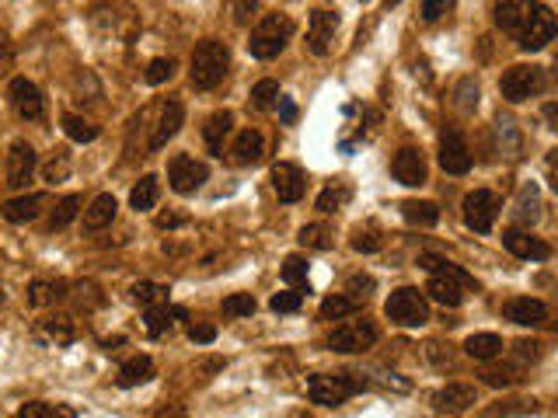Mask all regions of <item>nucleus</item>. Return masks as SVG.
<instances>
[{"label":"nucleus","instance_id":"f257e3e1","mask_svg":"<svg viewBox=\"0 0 558 418\" xmlns=\"http://www.w3.org/2000/svg\"><path fill=\"white\" fill-rule=\"evenodd\" d=\"M227 66H230V53L227 45L217 39H206L196 45L192 53V63H189V81L196 91H213L227 77Z\"/></svg>","mask_w":558,"mask_h":418},{"label":"nucleus","instance_id":"f03ea898","mask_svg":"<svg viewBox=\"0 0 558 418\" xmlns=\"http://www.w3.org/2000/svg\"><path fill=\"white\" fill-rule=\"evenodd\" d=\"M293 39V18L290 15H266L262 22L251 28V35H248V53L255 56V60H276L287 43Z\"/></svg>","mask_w":558,"mask_h":418},{"label":"nucleus","instance_id":"7ed1b4c3","mask_svg":"<svg viewBox=\"0 0 558 418\" xmlns=\"http://www.w3.org/2000/svg\"><path fill=\"white\" fill-rule=\"evenodd\" d=\"M384 314H387L395 325H402V328H423L426 321H429V304H426V296L419 289L402 287L387 296Z\"/></svg>","mask_w":558,"mask_h":418},{"label":"nucleus","instance_id":"20e7f679","mask_svg":"<svg viewBox=\"0 0 558 418\" xmlns=\"http://www.w3.org/2000/svg\"><path fill=\"white\" fill-rule=\"evenodd\" d=\"M555 35H558L555 15L544 4H534V11L527 15V22L520 24V32H516V43H520L524 53H537V49H544L548 43H555Z\"/></svg>","mask_w":558,"mask_h":418},{"label":"nucleus","instance_id":"39448f33","mask_svg":"<svg viewBox=\"0 0 558 418\" xmlns=\"http://www.w3.org/2000/svg\"><path fill=\"white\" fill-rule=\"evenodd\" d=\"M499 91H503L506 102L520 105V102H527V98H534V94L544 91V70H541V66H527V63L510 66V70L503 73V81H499Z\"/></svg>","mask_w":558,"mask_h":418},{"label":"nucleus","instance_id":"423d86ee","mask_svg":"<svg viewBox=\"0 0 558 418\" xmlns=\"http://www.w3.org/2000/svg\"><path fill=\"white\" fill-rule=\"evenodd\" d=\"M377 325L370 321V317H357V321H346V325H338V328L328 335V349L332 353H363V349H370L374 342H377Z\"/></svg>","mask_w":558,"mask_h":418},{"label":"nucleus","instance_id":"0eeeda50","mask_svg":"<svg viewBox=\"0 0 558 418\" xmlns=\"http://www.w3.org/2000/svg\"><path fill=\"white\" fill-rule=\"evenodd\" d=\"M363 391V384L359 380H349V376L342 374H318L308 380V397H311L314 404H325V408H335V404H342V401H349L353 394Z\"/></svg>","mask_w":558,"mask_h":418},{"label":"nucleus","instance_id":"6e6552de","mask_svg":"<svg viewBox=\"0 0 558 418\" xmlns=\"http://www.w3.org/2000/svg\"><path fill=\"white\" fill-rule=\"evenodd\" d=\"M461 213H465V223H468L471 230L489 234L492 227H495V217H499V196L489 192V189H475V192L465 196Z\"/></svg>","mask_w":558,"mask_h":418},{"label":"nucleus","instance_id":"1a4fd4ad","mask_svg":"<svg viewBox=\"0 0 558 418\" xmlns=\"http://www.w3.org/2000/svg\"><path fill=\"white\" fill-rule=\"evenodd\" d=\"M206 178H210V168L189 154L171 157V164H168V185H171L179 196H192L196 189H202Z\"/></svg>","mask_w":558,"mask_h":418},{"label":"nucleus","instance_id":"9d476101","mask_svg":"<svg viewBox=\"0 0 558 418\" xmlns=\"http://www.w3.org/2000/svg\"><path fill=\"white\" fill-rule=\"evenodd\" d=\"M35 168H39V157L32 151V143L28 140H15L11 151H7V185L11 189H24L32 181V175H35Z\"/></svg>","mask_w":558,"mask_h":418},{"label":"nucleus","instance_id":"9b49d317","mask_svg":"<svg viewBox=\"0 0 558 418\" xmlns=\"http://www.w3.org/2000/svg\"><path fill=\"white\" fill-rule=\"evenodd\" d=\"M440 168L446 175H468L471 171V151L457 130L440 132Z\"/></svg>","mask_w":558,"mask_h":418},{"label":"nucleus","instance_id":"f8f14e48","mask_svg":"<svg viewBox=\"0 0 558 418\" xmlns=\"http://www.w3.org/2000/svg\"><path fill=\"white\" fill-rule=\"evenodd\" d=\"M335 32H338V11L332 7H318L308 22V49L314 56H325L335 43Z\"/></svg>","mask_w":558,"mask_h":418},{"label":"nucleus","instance_id":"ddd939ff","mask_svg":"<svg viewBox=\"0 0 558 418\" xmlns=\"http://www.w3.org/2000/svg\"><path fill=\"white\" fill-rule=\"evenodd\" d=\"M7 94H11V109L18 112L24 122H35V119H43V115H45L43 91L35 88L28 77H15Z\"/></svg>","mask_w":558,"mask_h":418},{"label":"nucleus","instance_id":"4468645a","mask_svg":"<svg viewBox=\"0 0 558 418\" xmlns=\"http://www.w3.org/2000/svg\"><path fill=\"white\" fill-rule=\"evenodd\" d=\"M272 189H276L279 202H300V199H304V189H308L304 171H300L297 164H290V160H279V164L272 168Z\"/></svg>","mask_w":558,"mask_h":418},{"label":"nucleus","instance_id":"2eb2a0df","mask_svg":"<svg viewBox=\"0 0 558 418\" xmlns=\"http://www.w3.org/2000/svg\"><path fill=\"white\" fill-rule=\"evenodd\" d=\"M391 171L395 178L408 185V189H416V185H426V157L423 151H416V147H402L395 160H391Z\"/></svg>","mask_w":558,"mask_h":418},{"label":"nucleus","instance_id":"dca6fc26","mask_svg":"<svg viewBox=\"0 0 558 418\" xmlns=\"http://www.w3.org/2000/svg\"><path fill=\"white\" fill-rule=\"evenodd\" d=\"M506 321H514L520 328H537V325H544L548 321V307L534 300V296H514V300H506Z\"/></svg>","mask_w":558,"mask_h":418},{"label":"nucleus","instance_id":"f3484780","mask_svg":"<svg viewBox=\"0 0 558 418\" xmlns=\"http://www.w3.org/2000/svg\"><path fill=\"white\" fill-rule=\"evenodd\" d=\"M503 244H506L510 255L527 258V262H544V258H552V248L541 241V238H531L527 230H506V234H503Z\"/></svg>","mask_w":558,"mask_h":418},{"label":"nucleus","instance_id":"a211bd4d","mask_svg":"<svg viewBox=\"0 0 558 418\" xmlns=\"http://www.w3.org/2000/svg\"><path fill=\"white\" fill-rule=\"evenodd\" d=\"M77 338V325H73V317L67 314H56V317H45L43 325L35 328V342H43V345H53V349H64Z\"/></svg>","mask_w":558,"mask_h":418},{"label":"nucleus","instance_id":"6ab92c4d","mask_svg":"<svg viewBox=\"0 0 558 418\" xmlns=\"http://www.w3.org/2000/svg\"><path fill=\"white\" fill-rule=\"evenodd\" d=\"M475 404V387L471 384H446L433 394V408L444 415H461Z\"/></svg>","mask_w":558,"mask_h":418},{"label":"nucleus","instance_id":"aec40b11","mask_svg":"<svg viewBox=\"0 0 558 418\" xmlns=\"http://www.w3.org/2000/svg\"><path fill=\"white\" fill-rule=\"evenodd\" d=\"M181 119H185V109H181L179 98H171V102H164V105H161V119H157L154 136H151V151L168 147V140L181 130Z\"/></svg>","mask_w":558,"mask_h":418},{"label":"nucleus","instance_id":"412c9836","mask_svg":"<svg viewBox=\"0 0 558 418\" xmlns=\"http://www.w3.org/2000/svg\"><path fill=\"white\" fill-rule=\"evenodd\" d=\"M262 157H266V136L259 130L238 132V140H234V147H230V160L241 164V168H248V164H259Z\"/></svg>","mask_w":558,"mask_h":418},{"label":"nucleus","instance_id":"4be33fe9","mask_svg":"<svg viewBox=\"0 0 558 418\" xmlns=\"http://www.w3.org/2000/svg\"><path fill=\"white\" fill-rule=\"evenodd\" d=\"M531 11H534V0H495V7H492L495 24H499L503 32H510V35L520 32V24L527 22Z\"/></svg>","mask_w":558,"mask_h":418},{"label":"nucleus","instance_id":"5701e85b","mask_svg":"<svg viewBox=\"0 0 558 418\" xmlns=\"http://www.w3.org/2000/svg\"><path fill=\"white\" fill-rule=\"evenodd\" d=\"M45 202H49V199H45L43 192H32V196H22V199L4 202V206H0V213H4V220L7 223H32L45 209Z\"/></svg>","mask_w":558,"mask_h":418},{"label":"nucleus","instance_id":"b1692460","mask_svg":"<svg viewBox=\"0 0 558 418\" xmlns=\"http://www.w3.org/2000/svg\"><path fill=\"white\" fill-rule=\"evenodd\" d=\"M234 130V115L227 109L213 112L210 119H206V126H202V136H206V147H210V154L213 157H223V140L230 136Z\"/></svg>","mask_w":558,"mask_h":418},{"label":"nucleus","instance_id":"393cba45","mask_svg":"<svg viewBox=\"0 0 558 418\" xmlns=\"http://www.w3.org/2000/svg\"><path fill=\"white\" fill-rule=\"evenodd\" d=\"M115 213H119L115 196L102 192L98 199H91V206L84 209V230H105V227H112Z\"/></svg>","mask_w":558,"mask_h":418},{"label":"nucleus","instance_id":"a878e982","mask_svg":"<svg viewBox=\"0 0 558 418\" xmlns=\"http://www.w3.org/2000/svg\"><path fill=\"white\" fill-rule=\"evenodd\" d=\"M147 380H154V359H151V355H133V359H126L122 370H119V376H115V384L126 387V391L147 384Z\"/></svg>","mask_w":558,"mask_h":418},{"label":"nucleus","instance_id":"bb28decb","mask_svg":"<svg viewBox=\"0 0 558 418\" xmlns=\"http://www.w3.org/2000/svg\"><path fill=\"white\" fill-rule=\"evenodd\" d=\"M67 289L70 287L64 279H35L28 287V304L32 307H53V304H60L67 296Z\"/></svg>","mask_w":558,"mask_h":418},{"label":"nucleus","instance_id":"cd10ccee","mask_svg":"<svg viewBox=\"0 0 558 418\" xmlns=\"http://www.w3.org/2000/svg\"><path fill=\"white\" fill-rule=\"evenodd\" d=\"M185 317V310L181 307H171V304H157V307H147L143 314V321H147V331L161 338V335H168V331L175 328V321Z\"/></svg>","mask_w":558,"mask_h":418},{"label":"nucleus","instance_id":"c85d7f7f","mask_svg":"<svg viewBox=\"0 0 558 418\" xmlns=\"http://www.w3.org/2000/svg\"><path fill=\"white\" fill-rule=\"evenodd\" d=\"M465 353L471 359H478V363H489V359L503 353V338L492 335V331H478V335H471L468 342H465Z\"/></svg>","mask_w":558,"mask_h":418},{"label":"nucleus","instance_id":"c756f323","mask_svg":"<svg viewBox=\"0 0 558 418\" xmlns=\"http://www.w3.org/2000/svg\"><path fill=\"white\" fill-rule=\"evenodd\" d=\"M402 217L408 223H419V227H436V223H440V206H436V202L408 199V202L402 206Z\"/></svg>","mask_w":558,"mask_h":418},{"label":"nucleus","instance_id":"7c9ffc66","mask_svg":"<svg viewBox=\"0 0 558 418\" xmlns=\"http://www.w3.org/2000/svg\"><path fill=\"white\" fill-rule=\"evenodd\" d=\"M157 196H161V181L154 175H143L133 185V192H130V206L133 209H154Z\"/></svg>","mask_w":558,"mask_h":418},{"label":"nucleus","instance_id":"2f4dec72","mask_svg":"<svg viewBox=\"0 0 558 418\" xmlns=\"http://www.w3.org/2000/svg\"><path fill=\"white\" fill-rule=\"evenodd\" d=\"M516 223H524V227H531V223H537V217H541V199H537V189L534 185H524L520 189V196H516Z\"/></svg>","mask_w":558,"mask_h":418},{"label":"nucleus","instance_id":"473e14b6","mask_svg":"<svg viewBox=\"0 0 558 418\" xmlns=\"http://www.w3.org/2000/svg\"><path fill=\"white\" fill-rule=\"evenodd\" d=\"M18 418H77L73 408L67 404H45V401H28L18 408Z\"/></svg>","mask_w":558,"mask_h":418},{"label":"nucleus","instance_id":"72a5a7b5","mask_svg":"<svg viewBox=\"0 0 558 418\" xmlns=\"http://www.w3.org/2000/svg\"><path fill=\"white\" fill-rule=\"evenodd\" d=\"M357 310H359V300L346 296V293H335V296H328V300L321 304V317H325V321H342V317H349V314H357Z\"/></svg>","mask_w":558,"mask_h":418},{"label":"nucleus","instance_id":"f704fd0d","mask_svg":"<svg viewBox=\"0 0 558 418\" xmlns=\"http://www.w3.org/2000/svg\"><path fill=\"white\" fill-rule=\"evenodd\" d=\"M81 206H84V199L81 196H64L56 202V209H53V220H49V230H64L67 223H73V217L81 213Z\"/></svg>","mask_w":558,"mask_h":418},{"label":"nucleus","instance_id":"c9c22d12","mask_svg":"<svg viewBox=\"0 0 558 418\" xmlns=\"http://www.w3.org/2000/svg\"><path fill=\"white\" fill-rule=\"evenodd\" d=\"M276 105H279V84H276V81H259V84L251 88V109L272 112Z\"/></svg>","mask_w":558,"mask_h":418},{"label":"nucleus","instance_id":"e433bc0d","mask_svg":"<svg viewBox=\"0 0 558 418\" xmlns=\"http://www.w3.org/2000/svg\"><path fill=\"white\" fill-rule=\"evenodd\" d=\"M130 296L140 307H157V304H168V287H161V283H136L130 289Z\"/></svg>","mask_w":558,"mask_h":418},{"label":"nucleus","instance_id":"4c0bfd02","mask_svg":"<svg viewBox=\"0 0 558 418\" xmlns=\"http://www.w3.org/2000/svg\"><path fill=\"white\" fill-rule=\"evenodd\" d=\"M70 175V154L60 147V151H53V157L43 164V178L49 185H56V181H67Z\"/></svg>","mask_w":558,"mask_h":418},{"label":"nucleus","instance_id":"58836bf2","mask_svg":"<svg viewBox=\"0 0 558 418\" xmlns=\"http://www.w3.org/2000/svg\"><path fill=\"white\" fill-rule=\"evenodd\" d=\"M300 244L314 248V251H325V248H332V230L325 223H308V227H300Z\"/></svg>","mask_w":558,"mask_h":418},{"label":"nucleus","instance_id":"ea45409f","mask_svg":"<svg viewBox=\"0 0 558 418\" xmlns=\"http://www.w3.org/2000/svg\"><path fill=\"white\" fill-rule=\"evenodd\" d=\"M64 132H67L70 140H77V143L98 140V126H91L88 119H81V115H64Z\"/></svg>","mask_w":558,"mask_h":418},{"label":"nucleus","instance_id":"a19ab883","mask_svg":"<svg viewBox=\"0 0 558 418\" xmlns=\"http://www.w3.org/2000/svg\"><path fill=\"white\" fill-rule=\"evenodd\" d=\"M283 283H287L290 289L308 287V262H304L300 255H290V258L283 262Z\"/></svg>","mask_w":558,"mask_h":418},{"label":"nucleus","instance_id":"79ce46f5","mask_svg":"<svg viewBox=\"0 0 558 418\" xmlns=\"http://www.w3.org/2000/svg\"><path fill=\"white\" fill-rule=\"evenodd\" d=\"M255 307H259V304H255L251 293H234V296L223 300V317H251Z\"/></svg>","mask_w":558,"mask_h":418},{"label":"nucleus","instance_id":"37998d69","mask_svg":"<svg viewBox=\"0 0 558 418\" xmlns=\"http://www.w3.org/2000/svg\"><path fill=\"white\" fill-rule=\"evenodd\" d=\"M300 304H304V289H283L269 300V307L276 314H293V310H300Z\"/></svg>","mask_w":558,"mask_h":418},{"label":"nucleus","instance_id":"c03bdc74","mask_svg":"<svg viewBox=\"0 0 558 418\" xmlns=\"http://www.w3.org/2000/svg\"><path fill=\"white\" fill-rule=\"evenodd\" d=\"M175 77V60L171 56H157L151 60L147 66V84H164V81H171Z\"/></svg>","mask_w":558,"mask_h":418},{"label":"nucleus","instance_id":"a18cd8bd","mask_svg":"<svg viewBox=\"0 0 558 418\" xmlns=\"http://www.w3.org/2000/svg\"><path fill=\"white\" fill-rule=\"evenodd\" d=\"M353 248H357V251H363V255H374V251H380V248H384V238H380V230L367 227V230H357V238H353Z\"/></svg>","mask_w":558,"mask_h":418},{"label":"nucleus","instance_id":"49530a36","mask_svg":"<svg viewBox=\"0 0 558 418\" xmlns=\"http://www.w3.org/2000/svg\"><path fill=\"white\" fill-rule=\"evenodd\" d=\"M259 7H262V0H230V18L238 24H248L259 15Z\"/></svg>","mask_w":558,"mask_h":418},{"label":"nucleus","instance_id":"de8ad7c7","mask_svg":"<svg viewBox=\"0 0 558 418\" xmlns=\"http://www.w3.org/2000/svg\"><path fill=\"white\" fill-rule=\"evenodd\" d=\"M475 105H478V84L475 81H461V88H457V109L471 112Z\"/></svg>","mask_w":558,"mask_h":418},{"label":"nucleus","instance_id":"09e8293b","mask_svg":"<svg viewBox=\"0 0 558 418\" xmlns=\"http://www.w3.org/2000/svg\"><path fill=\"white\" fill-rule=\"evenodd\" d=\"M450 7L454 0H423V22H440Z\"/></svg>","mask_w":558,"mask_h":418},{"label":"nucleus","instance_id":"8fccbe9b","mask_svg":"<svg viewBox=\"0 0 558 418\" xmlns=\"http://www.w3.org/2000/svg\"><path fill=\"white\" fill-rule=\"evenodd\" d=\"M370 289H374V279H370V276H353V279H349V287H346V293H349L353 300H363Z\"/></svg>","mask_w":558,"mask_h":418},{"label":"nucleus","instance_id":"3c124183","mask_svg":"<svg viewBox=\"0 0 558 418\" xmlns=\"http://www.w3.org/2000/svg\"><path fill=\"white\" fill-rule=\"evenodd\" d=\"M189 338H192L196 345H210V342L217 338V328H213V325H189Z\"/></svg>","mask_w":558,"mask_h":418},{"label":"nucleus","instance_id":"603ef678","mask_svg":"<svg viewBox=\"0 0 558 418\" xmlns=\"http://www.w3.org/2000/svg\"><path fill=\"white\" fill-rule=\"evenodd\" d=\"M11 66H15V49H11V43H7V35L0 32V77H4Z\"/></svg>","mask_w":558,"mask_h":418},{"label":"nucleus","instance_id":"864d4df0","mask_svg":"<svg viewBox=\"0 0 558 418\" xmlns=\"http://www.w3.org/2000/svg\"><path fill=\"white\" fill-rule=\"evenodd\" d=\"M482 380H485L489 387H510L516 376L514 374H499V370H485V374H482Z\"/></svg>","mask_w":558,"mask_h":418},{"label":"nucleus","instance_id":"5fc2aeb1","mask_svg":"<svg viewBox=\"0 0 558 418\" xmlns=\"http://www.w3.org/2000/svg\"><path fill=\"white\" fill-rule=\"evenodd\" d=\"M514 353L520 355V359H531V363H534V359H541V345H537V342H516Z\"/></svg>","mask_w":558,"mask_h":418},{"label":"nucleus","instance_id":"6e6d98bb","mask_svg":"<svg viewBox=\"0 0 558 418\" xmlns=\"http://www.w3.org/2000/svg\"><path fill=\"white\" fill-rule=\"evenodd\" d=\"M157 227H161V230H175V227H185V217H179V213H161V217H157Z\"/></svg>","mask_w":558,"mask_h":418},{"label":"nucleus","instance_id":"4d7b16f0","mask_svg":"<svg viewBox=\"0 0 558 418\" xmlns=\"http://www.w3.org/2000/svg\"><path fill=\"white\" fill-rule=\"evenodd\" d=\"M335 206H338V196H335V189H328V192H321V196H318V209H321V213H332Z\"/></svg>","mask_w":558,"mask_h":418},{"label":"nucleus","instance_id":"13d9d810","mask_svg":"<svg viewBox=\"0 0 558 418\" xmlns=\"http://www.w3.org/2000/svg\"><path fill=\"white\" fill-rule=\"evenodd\" d=\"M279 109H283V122H297V105L290 98H279Z\"/></svg>","mask_w":558,"mask_h":418},{"label":"nucleus","instance_id":"bf43d9fd","mask_svg":"<svg viewBox=\"0 0 558 418\" xmlns=\"http://www.w3.org/2000/svg\"><path fill=\"white\" fill-rule=\"evenodd\" d=\"M544 119L552 122V130H558V105H544Z\"/></svg>","mask_w":558,"mask_h":418},{"label":"nucleus","instance_id":"052dcab7","mask_svg":"<svg viewBox=\"0 0 558 418\" xmlns=\"http://www.w3.org/2000/svg\"><path fill=\"white\" fill-rule=\"evenodd\" d=\"M387 4H398V0H387Z\"/></svg>","mask_w":558,"mask_h":418},{"label":"nucleus","instance_id":"680f3d73","mask_svg":"<svg viewBox=\"0 0 558 418\" xmlns=\"http://www.w3.org/2000/svg\"><path fill=\"white\" fill-rule=\"evenodd\" d=\"M555 328H558V321H555Z\"/></svg>","mask_w":558,"mask_h":418},{"label":"nucleus","instance_id":"e2e57ef3","mask_svg":"<svg viewBox=\"0 0 558 418\" xmlns=\"http://www.w3.org/2000/svg\"><path fill=\"white\" fill-rule=\"evenodd\" d=\"M363 4H367V0H363Z\"/></svg>","mask_w":558,"mask_h":418}]
</instances>
